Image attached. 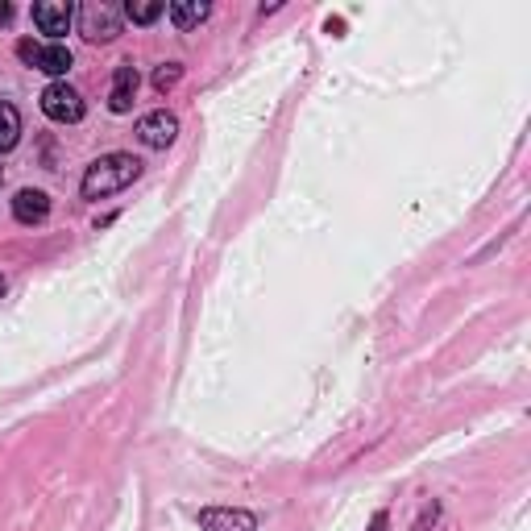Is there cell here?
Instances as JSON below:
<instances>
[{"mask_svg": "<svg viewBox=\"0 0 531 531\" xmlns=\"http://www.w3.org/2000/svg\"><path fill=\"white\" fill-rule=\"evenodd\" d=\"M42 113L54 121V125H79L83 121V113H88V104H83V96L71 88V83H50V88L42 92Z\"/></svg>", "mask_w": 531, "mask_h": 531, "instance_id": "obj_3", "label": "cell"}, {"mask_svg": "<svg viewBox=\"0 0 531 531\" xmlns=\"http://www.w3.org/2000/svg\"><path fill=\"white\" fill-rule=\"evenodd\" d=\"M179 79H183V67H179V63H162V67L154 71V88H158V92H171Z\"/></svg>", "mask_w": 531, "mask_h": 531, "instance_id": "obj_13", "label": "cell"}, {"mask_svg": "<svg viewBox=\"0 0 531 531\" xmlns=\"http://www.w3.org/2000/svg\"><path fill=\"white\" fill-rule=\"evenodd\" d=\"M137 83H142L137 67L133 63H121L117 75H113V88H108V108H113V113H129L133 100H137Z\"/></svg>", "mask_w": 531, "mask_h": 531, "instance_id": "obj_9", "label": "cell"}, {"mask_svg": "<svg viewBox=\"0 0 531 531\" xmlns=\"http://www.w3.org/2000/svg\"><path fill=\"white\" fill-rule=\"evenodd\" d=\"M212 5H204V0H175L171 5V21H175V30H195L200 21H208Z\"/></svg>", "mask_w": 531, "mask_h": 531, "instance_id": "obj_10", "label": "cell"}, {"mask_svg": "<svg viewBox=\"0 0 531 531\" xmlns=\"http://www.w3.org/2000/svg\"><path fill=\"white\" fill-rule=\"evenodd\" d=\"M0 295H5V278H0Z\"/></svg>", "mask_w": 531, "mask_h": 531, "instance_id": "obj_15", "label": "cell"}, {"mask_svg": "<svg viewBox=\"0 0 531 531\" xmlns=\"http://www.w3.org/2000/svg\"><path fill=\"white\" fill-rule=\"evenodd\" d=\"M175 137H179V117L166 113V108H154V113H146L142 121H137V142H142L146 150L175 146Z\"/></svg>", "mask_w": 531, "mask_h": 531, "instance_id": "obj_5", "label": "cell"}, {"mask_svg": "<svg viewBox=\"0 0 531 531\" xmlns=\"http://www.w3.org/2000/svg\"><path fill=\"white\" fill-rule=\"evenodd\" d=\"M17 142H21V113L9 100H0V154H9Z\"/></svg>", "mask_w": 531, "mask_h": 531, "instance_id": "obj_11", "label": "cell"}, {"mask_svg": "<svg viewBox=\"0 0 531 531\" xmlns=\"http://www.w3.org/2000/svg\"><path fill=\"white\" fill-rule=\"evenodd\" d=\"M137 175H142V162H137L133 154H104L88 166V175H83V183H79V195L83 200H108V195L125 191Z\"/></svg>", "mask_w": 531, "mask_h": 531, "instance_id": "obj_1", "label": "cell"}, {"mask_svg": "<svg viewBox=\"0 0 531 531\" xmlns=\"http://www.w3.org/2000/svg\"><path fill=\"white\" fill-rule=\"evenodd\" d=\"M79 34L88 38V42H113L121 34V9L117 5H108V0H88L79 13Z\"/></svg>", "mask_w": 531, "mask_h": 531, "instance_id": "obj_2", "label": "cell"}, {"mask_svg": "<svg viewBox=\"0 0 531 531\" xmlns=\"http://www.w3.org/2000/svg\"><path fill=\"white\" fill-rule=\"evenodd\" d=\"M133 25H150V21H158L162 17V5H158V0H129V5L121 9Z\"/></svg>", "mask_w": 531, "mask_h": 531, "instance_id": "obj_12", "label": "cell"}, {"mask_svg": "<svg viewBox=\"0 0 531 531\" xmlns=\"http://www.w3.org/2000/svg\"><path fill=\"white\" fill-rule=\"evenodd\" d=\"M13 216H17V225H46V216H50V195L38 191V187H21L13 195Z\"/></svg>", "mask_w": 531, "mask_h": 531, "instance_id": "obj_8", "label": "cell"}, {"mask_svg": "<svg viewBox=\"0 0 531 531\" xmlns=\"http://www.w3.org/2000/svg\"><path fill=\"white\" fill-rule=\"evenodd\" d=\"M17 54H21V63H30L34 71H42V75H67L71 71V50L67 46H59V42H50V46H38V42H17Z\"/></svg>", "mask_w": 531, "mask_h": 531, "instance_id": "obj_4", "label": "cell"}, {"mask_svg": "<svg viewBox=\"0 0 531 531\" xmlns=\"http://www.w3.org/2000/svg\"><path fill=\"white\" fill-rule=\"evenodd\" d=\"M204 531H258V515H249L241 507H208L200 511Z\"/></svg>", "mask_w": 531, "mask_h": 531, "instance_id": "obj_7", "label": "cell"}, {"mask_svg": "<svg viewBox=\"0 0 531 531\" xmlns=\"http://www.w3.org/2000/svg\"><path fill=\"white\" fill-rule=\"evenodd\" d=\"M9 17H13V9H9V5H0V21H9Z\"/></svg>", "mask_w": 531, "mask_h": 531, "instance_id": "obj_14", "label": "cell"}, {"mask_svg": "<svg viewBox=\"0 0 531 531\" xmlns=\"http://www.w3.org/2000/svg\"><path fill=\"white\" fill-rule=\"evenodd\" d=\"M30 17H34V25H38L42 34L63 38L71 30V21H75V9L63 5V0H38V5L30 9Z\"/></svg>", "mask_w": 531, "mask_h": 531, "instance_id": "obj_6", "label": "cell"}]
</instances>
